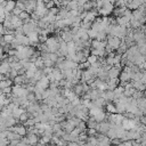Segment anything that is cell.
Wrapping results in <instances>:
<instances>
[{"mask_svg":"<svg viewBox=\"0 0 146 146\" xmlns=\"http://www.w3.org/2000/svg\"><path fill=\"white\" fill-rule=\"evenodd\" d=\"M21 11H23V10H21V9H19V8H17V7H15V8H14V10H13L11 13H13L14 15H16V16H18V15L21 14Z\"/></svg>","mask_w":146,"mask_h":146,"instance_id":"cell-23","label":"cell"},{"mask_svg":"<svg viewBox=\"0 0 146 146\" xmlns=\"http://www.w3.org/2000/svg\"><path fill=\"white\" fill-rule=\"evenodd\" d=\"M0 33L1 34H6V27L3 26V24H0Z\"/></svg>","mask_w":146,"mask_h":146,"instance_id":"cell-24","label":"cell"},{"mask_svg":"<svg viewBox=\"0 0 146 146\" xmlns=\"http://www.w3.org/2000/svg\"><path fill=\"white\" fill-rule=\"evenodd\" d=\"M87 32H88V35H89V38L90 39H96V36H97V31L96 30H94V29H89V30H87Z\"/></svg>","mask_w":146,"mask_h":146,"instance_id":"cell-14","label":"cell"},{"mask_svg":"<svg viewBox=\"0 0 146 146\" xmlns=\"http://www.w3.org/2000/svg\"><path fill=\"white\" fill-rule=\"evenodd\" d=\"M73 35H74V34L72 33L71 30H68V31H64V30H63V32L60 33V36H62L63 41H65V42L72 41V40H73Z\"/></svg>","mask_w":146,"mask_h":146,"instance_id":"cell-3","label":"cell"},{"mask_svg":"<svg viewBox=\"0 0 146 146\" xmlns=\"http://www.w3.org/2000/svg\"><path fill=\"white\" fill-rule=\"evenodd\" d=\"M26 110L24 108V107H22V106H16L14 110H13V112H11V115L15 117V119H19V116H21V114L22 113H24Z\"/></svg>","mask_w":146,"mask_h":146,"instance_id":"cell-6","label":"cell"},{"mask_svg":"<svg viewBox=\"0 0 146 146\" xmlns=\"http://www.w3.org/2000/svg\"><path fill=\"white\" fill-rule=\"evenodd\" d=\"M119 75H120V67H117V66H111V68L108 70V79L119 78Z\"/></svg>","mask_w":146,"mask_h":146,"instance_id":"cell-1","label":"cell"},{"mask_svg":"<svg viewBox=\"0 0 146 146\" xmlns=\"http://www.w3.org/2000/svg\"><path fill=\"white\" fill-rule=\"evenodd\" d=\"M0 54H3V47L0 44Z\"/></svg>","mask_w":146,"mask_h":146,"instance_id":"cell-25","label":"cell"},{"mask_svg":"<svg viewBox=\"0 0 146 146\" xmlns=\"http://www.w3.org/2000/svg\"><path fill=\"white\" fill-rule=\"evenodd\" d=\"M34 73H35V71L27 68V70H26V72H25V75H26V78L30 80V79H32V78L34 76Z\"/></svg>","mask_w":146,"mask_h":146,"instance_id":"cell-18","label":"cell"},{"mask_svg":"<svg viewBox=\"0 0 146 146\" xmlns=\"http://www.w3.org/2000/svg\"><path fill=\"white\" fill-rule=\"evenodd\" d=\"M16 36V39L19 41V43L21 44H24V46H30V39H29V36L26 35V34H17V35H15Z\"/></svg>","mask_w":146,"mask_h":146,"instance_id":"cell-4","label":"cell"},{"mask_svg":"<svg viewBox=\"0 0 146 146\" xmlns=\"http://www.w3.org/2000/svg\"><path fill=\"white\" fill-rule=\"evenodd\" d=\"M0 64H1V59H0Z\"/></svg>","mask_w":146,"mask_h":146,"instance_id":"cell-27","label":"cell"},{"mask_svg":"<svg viewBox=\"0 0 146 146\" xmlns=\"http://www.w3.org/2000/svg\"><path fill=\"white\" fill-rule=\"evenodd\" d=\"M23 124H24L25 127H32V125L35 124V120H34V117H29L25 122H23Z\"/></svg>","mask_w":146,"mask_h":146,"instance_id":"cell-15","label":"cell"},{"mask_svg":"<svg viewBox=\"0 0 146 146\" xmlns=\"http://www.w3.org/2000/svg\"><path fill=\"white\" fill-rule=\"evenodd\" d=\"M26 137H27L30 144H38V141H39V139H40L39 135H36V133H34V132H27V133H26Z\"/></svg>","mask_w":146,"mask_h":146,"instance_id":"cell-7","label":"cell"},{"mask_svg":"<svg viewBox=\"0 0 146 146\" xmlns=\"http://www.w3.org/2000/svg\"><path fill=\"white\" fill-rule=\"evenodd\" d=\"M16 7L19 8L21 10H25V9H26V5H25L23 1H21V0H17V1H16Z\"/></svg>","mask_w":146,"mask_h":146,"instance_id":"cell-16","label":"cell"},{"mask_svg":"<svg viewBox=\"0 0 146 146\" xmlns=\"http://www.w3.org/2000/svg\"><path fill=\"white\" fill-rule=\"evenodd\" d=\"M106 111H107V113H117V111H116V106L114 105V104H112V103H106Z\"/></svg>","mask_w":146,"mask_h":146,"instance_id":"cell-10","label":"cell"},{"mask_svg":"<svg viewBox=\"0 0 146 146\" xmlns=\"http://www.w3.org/2000/svg\"><path fill=\"white\" fill-rule=\"evenodd\" d=\"M17 75H18V71H17V70H15V68H11V70H10V72H9V78H10L11 80H14Z\"/></svg>","mask_w":146,"mask_h":146,"instance_id":"cell-17","label":"cell"},{"mask_svg":"<svg viewBox=\"0 0 146 146\" xmlns=\"http://www.w3.org/2000/svg\"><path fill=\"white\" fill-rule=\"evenodd\" d=\"M10 145V140L8 138H1L0 139V146H3V145Z\"/></svg>","mask_w":146,"mask_h":146,"instance_id":"cell-19","label":"cell"},{"mask_svg":"<svg viewBox=\"0 0 146 146\" xmlns=\"http://www.w3.org/2000/svg\"><path fill=\"white\" fill-rule=\"evenodd\" d=\"M2 36H3V34H1V33H0V40L2 39Z\"/></svg>","mask_w":146,"mask_h":146,"instance_id":"cell-26","label":"cell"},{"mask_svg":"<svg viewBox=\"0 0 146 146\" xmlns=\"http://www.w3.org/2000/svg\"><path fill=\"white\" fill-rule=\"evenodd\" d=\"M15 7H16V1L15 0H7V5L5 7V15L11 13Z\"/></svg>","mask_w":146,"mask_h":146,"instance_id":"cell-5","label":"cell"},{"mask_svg":"<svg viewBox=\"0 0 146 146\" xmlns=\"http://www.w3.org/2000/svg\"><path fill=\"white\" fill-rule=\"evenodd\" d=\"M10 70H11L10 64L7 60H1V64H0V73L7 74V73L10 72Z\"/></svg>","mask_w":146,"mask_h":146,"instance_id":"cell-2","label":"cell"},{"mask_svg":"<svg viewBox=\"0 0 146 146\" xmlns=\"http://www.w3.org/2000/svg\"><path fill=\"white\" fill-rule=\"evenodd\" d=\"M94 117H95V120H96L97 122H102V121L106 120V117H107V114H106V113H105V112L102 110V111H100V112H98V113H97V114H96Z\"/></svg>","mask_w":146,"mask_h":146,"instance_id":"cell-8","label":"cell"},{"mask_svg":"<svg viewBox=\"0 0 146 146\" xmlns=\"http://www.w3.org/2000/svg\"><path fill=\"white\" fill-rule=\"evenodd\" d=\"M98 56H96V55H94V54H90L88 57H87V60L90 63V65L91 64H94V63H96V62H98Z\"/></svg>","mask_w":146,"mask_h":146,"instance_id":"cell-12","label":"cell"},{"mask_svg":"<svg viewBox=\"0 0 146 146\" xmlns=\"http://www.w3.org/2000/svg\"><path fill=\"white\" fill-rule=\"evenodd\" d=\"M47 39H48V36H47V35L39 34V42H40V43H44V42L47 41Z\"/></svg>","mask_w":146,"mask_h":146,"instance_id":"cell-20","label":"cell"},{"mask_svg":"<svg viewBox=\"0 0 146 146\" xmlns=\"http://www.w3.org/2000/svg\"><path fill=\"white\" fill-rule=\"evenodd\" d=\"M2 38H3V40H5L7 43H10V42L15 39V35H14V34H8V33H6V34H3Z\"/></svg>","mask_w":146,"mask_h":146,"instance_id":"cell-13","label":"cell"},{"mask_svg":"<svg viewBox=\"0 0 146 146\" xmlns=\"http://www.w3.org/2000/svg\"><path fill=\"white\" fill-rule=\"evenodd\" d=\"M46 7H47V9H50V8L55 7V1H54V0H49V1H47V2H46Z\"/></svg>","mask_w":146,"mask_h":146,"instance_id":"cell-21","label":"cell"},{"mask_svg":"<svg viewBox=\"0 0 146 146\" xmlns=\"http://www.w3.org/2000/svg\"><path fill=\"white\" fill-rule=\"evenodd\" d=\"M18 17H19L22 21L30 19V18H31V14H30V13H27L26 10H23V11H21V14L18 15Z\"/></svg>","mask_w":146,"mask_h":146,"instance_id":"cell-11","label":"cell"},{"mask_svg":"<svg viewBox=\"0 0 146 146\" xmlns=\"http://www.w3.org/2000/svg\"><path fill=\"white\" fill-rule=\"evenodd\" d=\"M11 90H13V87H6V88H2V92L3 94H11Z\"/></svg>","mask_w":146,"mask_h":146,"instance_id":"cell-22","label":"cell"},{"mask_svg":"<svg viewBox=\"0 0 146 146\" xmlns=\"http://www.w3.org/2000/svg\"><path fill=\"white\" fill-rule=\"evenodd\" d=\"M137 106L140 108V110H146V98H141V97H139L138 99H137Z\"/></svg>","mask_w":146,"mask_h":146,"instance_id":"cell-9","label":"cell"}]
</instances>
